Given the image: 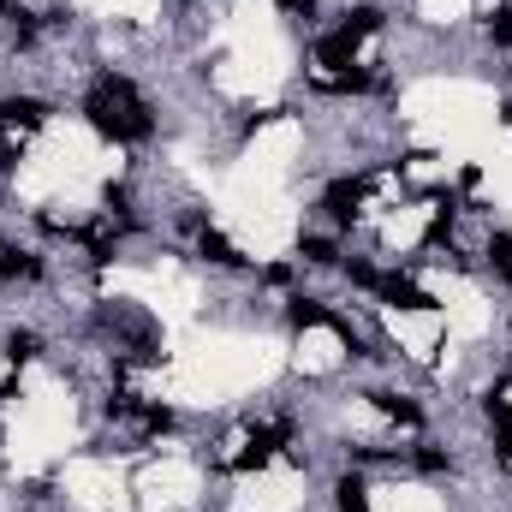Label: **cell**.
<instances>
[{
	"mask_svg": "<svg viewBox=\"0 0 512 512\" xmlns=\"http://www.w3.org/2000/svg\"><path fill=\"white\" fill-rule=\"evenodd\" d=\"M84 120L102 131L108 143H143L155 120H149V102L137 96V84L120 78V72H108V78H96V90L84 96Z\"/></svg>",
	"mask_w": 512,
	"mask_h": 512,
	"instance_id": "6da1fadb",
	"label": "cell"
},
{
	"mask_svg": "<svg viewBox=\"0 0 512 512\" xmlns=\"http://www.w3.org/2000/svg\"><path fill=\"white\" fill-rule=\"evenodd\" d=\"M364 197H370V179H334L328 197H322V209H328L334 221H352V215L364 209Z\"/></svg>",
	"mask_w": 512,
	"mask_h": 512,
	"instance_id": "7a4b0ae2",
	"label": "cell"
},
{
	"mask_svg": "<svg viewBox=\"0 0 512 512\" xmlns=\"http://www.w3.org/2000/svg\"><path fill=\"white\" fill-rule=\"evenodd\" d=\"M376 292H382L387 304H399V310H435V298L411 274H387V280H376Z\"/></svg>",
	"mask_w": 512,
	"mask_h": 512,
	"instance_id": "3957f363",
	"label": "cell"
},
{
	"mask_svg": "<svg viewBox=\"0 0 512 512\" xmlns=\"http://www.w3.org/2000/svg\"><path fill=\"white\" fill-rule=\"evenodd\" d=\"M48 120V108L36 102V96H12V102H0V126L6 131H36Z\"/></svg>",
	"mask_w": 512,
	"mask_h": 512,
	"instance_id": "277c9868",
	"label": "cell"
},
{
	"mask_svg": "<svg viewBox=\"0 0 512 512\" xmlns=\"http://www.w3.org/2000/svg\"><path fill=\"white\" fill-rule=\"evenodd\" d=\"M197 251L209 256L215 268H239V262H245V256L233 251V239H227V233H215V227H203V239H197Z\"/></svg>",
	"mask_w": 512,
	"mask_h": 512,
	"instance_id": "5b68a950",
	"label": "cell"
},
{
	"mask_svg": "<svg viewBox=\"0 0 512 512\" xmlns=\"http://www.w3.org/2000/svg\"><path fill=\"white\" fill-rule=\"evenodd\" d=\"M334 507L340 512H370V489H364V477H340V483H334Z\"/></svg>",
	"mask_w": 512,
	"mask_h": 512,
	"instance_id": "8992f818",
	"label": "cell"
},
{
	"mask_svg": "<svg viewBox=\"0 0 512 512\" xmlns=\"http://www.w3.org/2000/svg\"><path fill=\"white\" fill-rule=\"evenodd\" d=\"M489 429H495L501 459H512V405H507V399H489Z\"/></svg>",
	"mask_w": 512,
	"mask_h": 512,
	"instance_id": "52a82bcc",
	"label": "cell"
},
{
	"mask_svg": "<svg viewBox=\"0 0 512 512\" xmlns=\"http://www.w3.org/2000/svg\"><path fill=\"white\" fill-rule=\"evenodd\" d=\"M42 262L30 251H18V245H0V280H24V274H36Z\"/></svg>",
	"mask_w": 512,
	"mask_h": 512,
	"instance_id": "ba28073f",
	"label": "cell"
},
{
	"mask_svg": "<svg viewBox=\"0 0 512 512\" xmlns=\"http://www.w3.org/2000/svg\"><path fill=\"white\" fill-rule=\"evenodd\" d=\"M286 316H292V328H334V316H328L316 298H292V310H286Z\"/></svg>",
	"mask_w": 512,
	"mask_h": 512,
	"instance_id": "9c48e42d",
	"label": "cell"
},
{
	"mask_svg": "<svg viewBox=\"0 0 512 512\" xmlns=\"http://www.w3.org/2000/svg\"><path fill=\"white\" fill-rule=\"evenodd\" d=\"M370 399L382 405V411L393 417V423H405V429H417V423H423V411H417L411 399H399V393H370Z\"/></svg>",
	"mask_w": 512,
	"mask_h": 512,
	"instance_id": "30bf717a",
	"label": "cell"
},
{
	"mask_svg": "<svg viewBox=\"0 0 512 512\" xmlns=\"http://www.w3.org/2000/svg\"><path fill=\"white\" fill-rule=\"evenodd\" d=\"M489 256H495V268L507 274V286H512V233H495L489 239Z\"/></svg>",
	"mask_w": 512,
	"mask_h": 512,
	"instance_id": "8fae6325",
	"label": "cell"
},
{
	"mask_svg": "<svg viewBox=\"0 0 512 512\" xmlns=\"http://www.w3.org/2000/svg\"><path fill=\"white\" fill-rule=\"evenodd\" d=\"M6 358H12V364L36 358V334H12V340H6Z\"/></svg>",
	"mask_w": 512,
	"mask_h": 512,
	"instance_id": "7c38bea8",
	"label": "cell"
},
{
	"mask_svg": "<svg viewBox=\"0 0 512 512\" xmlns=\"http://www.w3.org/2000/svg\"><path fill=\"white\" fill-rule=\"evenodd\" d=\"M489 36H495L501 48H512V6H501V12L489 18Z\"/></svg>",
	"mask_w": 512,
	"mask_h": 512,
	"instance_id": "4fadbf2b",
	"label": "cell"
},
{
	"mask_svg": "<svg viewBox=\"0 0 512 512\" xmlns=\"http://www.w3.org/2000/svg\"><path fill=\"white\" fill-rule=\"evenodd\" d=\"M298 256H304V262H334V245H328V239H304Z\"/></svg>",
	"mask_w": 512,
	"mask_h": 512,
	"instance_id": "5bb4252c",
	"label": "cell"
},
{
	"mask_svg": "<svg viewBox=\"0 0 512 512\" xmlns=\"http://www.w3.org/2000/svg\"><path fill=\"white\" fill-rule=\"evenodd\" d=\"M346 274H352V286H376V268H364V262H346Z\"/></svg>",
	"mask_w": 512,
	"mask_h": 512,
	"instance_id": "9a60e30c",
	"label": "cell"
},
{
	"mask_svg": "<svg viewBox=\"0 0 512 512\" xmlns=\"http://www.w3.org/2000/svg\"><path fill=\"white\" fill-rule=\"evenodd\" d=\"M417 465H423V471H447V453H435V447H423V453H417Z\"/></svg>",
	"mask_w": 512,
	"mask_h": 512,
	"instance_id": "2e32d148",
	"label": "cell"
},
{
	"mask_svg": "<svg viewBox=\"0 0 512 512\" xmlns=\"http://www.w3.org/2000/svg\"><path fill=\"white\" fill-rule=\"evenodd\" d=\"M286 12H292V18H310V12H316V0H286Z\"/></svg>",
	"mask_w": 512,
	"mask_h": 512,
	"instance_id": "e0dca14e",
	"label": "cell"
}]
</instances>
